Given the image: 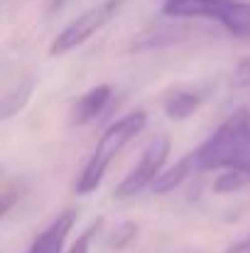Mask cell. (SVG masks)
Listing matches in <instances>:
<instances>
[{
	"mask_svg": "<svg viewBox=\"0 0 250 253\" xmlns=\"http://www.w3.org/2000/svg\"><path fill=\"white\" fill-rule=\"evenodd\" d=\"M196 169H226L250 177V116L246 111L233 113L216 133L194 150Z\"/></svg>",
	"mask_w": 250,
	"mask_h": 253,
	"instance_id": "6da1fadb",
	"label": "cell"
},
{
	"mask_svg": "<svg viewBox=\"0 0 250 253\" xmlns=\"http://www.w3.org/2000/svg\"><path fill=\"white\" fill-rule=\"evenodd\" d=\"M145 126H147V113H145V111H130L128 116H123V118H118L115 123H110V126L103 130L98 145L93 148L88 163L83 165L81 174H79V179H76V184H74V192H76L79 197H83V194H91L93 189H98V184L103 182V177H106V172L110 168V163L123 153V148H125L135 135H140V133L145 130Z\"/></svg>",
	"mask_w": 250,
	"mask_h": 253,
	"instance_id": "7a4b0ae2",
	"label": "cell"
},
{
	"mask_svg": "<svg viewBox=\"0 0 250 253\" xmlns=\"http://www.w3.org/2000/svg\"><path fill=\"white\" fill-rule=\"evenodd\" d=\"M125 0H103V2H96L91 5L86 12H81L76 20H71L49 44V54L52 57H62V54H69L74 52L76 47L86 44L96 32H101L113 17L115 12L123 7Z\"/></svg>",
	"mask_w": 250,
	"mask_h": 253,
	"instance_id": "3957f363",
	"label": "cell"
},
{
	"mask_svg": "<svg viewBox=\"0 0 250 253\" xmlns=\"http://www.w3.org/2000/svg\"><path fill=\"white\" fill-rule=\"evenodd\" d=\"M167 155H169V138H167V135L155 138V140L145 148V153L140 155L138 165L130 169V172L123 177V182L115 187V197H118V199H133V197H138L143 189L152 187V182L160 177V172L165 168Z\"/></svg>",
	"mask_w": 250,
	"mask_h": 253,
	"instance_id": "277c9868",
	"label": "cell"
},
{
	"mask_svg": "<svg viewBox=\"0 0 250 253\" xmlns=\"http://www.w3.org/2000/svg\"><path fill=\"white\" fill-rule=\"evenodd\" d=\"M76 219H79V209H76V207H69L67 211H62V214L32 241V246L27 249V253H62L67 239H69V234H71V229H74V224H76Z\"/></svg>",
	"mask_w": 250,
	"mask_h": 253,
	"instance_id": "5b68a950",
	"label": "cell"
},
{
	"mask_svg": "<svg viewBox=\"0 0 250 253\" xmlns=\"http://www.w3.org/2000/svg\"><path fill=\"white\" fill-rule=\"evenodd\" d=\"M113 98V86L108 84H98L93 88H88L83 96H79L71 106V113H69V123L71 126H86L91 121H96L110 103Z\"/></svg>",
	"mask_w": 250,
	"mask_h": 253,
	"instance_id": "8992f818",
	"label": "cell"
},
{
	"mask_svg": "<svg viewBox=\"0 0 250 253\" xmlns=\"http://www.w3.org/2000/svg\"><path fill=\"white\" fill-rule=\"evenodd\" d=\"M216 20L233 35V37H250V0H226L218 12Z\"/></svg>",
	"mask_w": 250,
	"mask_h": 253,
	"instance_id": "52a82bcc",
	"label": "cell"
},
{
	"mask_svg": "<svg viewBox=\"0 0 250 253\" xmlns=\"http://www.w3.org/2000/svg\"><path fill=\"white\" fill-rule=\"evenodd\" d=\"M223 2L226 0H165L162 12L167 17H179V20H191V17L216 20V12Z\"/></svg>",
	"mask_w": 250,
	"mask_h": 253,
	"instance_id": "ba28073f",
	"label": "cell"
},
{
	"mask_svg": "<svg viewBox=\"0 0 250 253\" xmlns=\"http://www.w3.org/2000/svg\"><path fill=\"white\" fill-rule=\"evenodd\" d=\"M194 169H196L194 153H189V155H184L177 165H172V168H167L160 172V177L152 182V192H155V194H169V192L177 189Z\"/></svg>",
	"mask_w": 250,
	"mask_h": 253,
	"instance_id": "9c48e42d",
	"label": "cell"
},
{
	"mask_svg": "<svg viewBox=\"0 0 250 253\" xmlns=\"http://www.w3.org/2000/svg\"><path fill=\"white\" fill-rule=\"evenodd\" d=\"M199 106H201V98L194 91H184L181 88V91H174L165 101V113L167 118H172V121H186V118H191L199 111Z\"/></svg>",
	"mask_w": 250,
	"mask_h": 253,
	"instance_id": "30bf717a",
	"label": "cell"
},
{
	"mask_svg": "<svg viewBox=\"0 0 250 253\" xmlns=\"http://www.w3.org/2000/svg\"><path fill=\"white\" fill-rule=\"evenodd\" d=\"M32 88H35V84H32V77H30L22 84H15L5 96H0V123L12 118L15 113H20L25 108V103L32 96Z\"/></svg>",
	"mask_w": 250,
	"mask_h": 253,
	"instance_id": "8fae6325",
	"label": "cell"
},
{
	"mask_svg": "<svg viewBox=\"0 0 250 253\" xmlns=\"http://www.w3.org/2000/svg\"><path fill=\"white\" fill-rule=\"evenodd\" d=\"M243 184H246V174H238V172H226V174H221V177L216 179L214 192L226 194V192H236V189H241Z\"/></svg>",
	"mask_w": 250,
	"mask_h": 253,
	"instance_id": "7c38bea8",
	"label": "cell"
},
{
	"mask_svg": "<svg viewBox=\"0 0 250 253\" xmlns=\"http://www.w3.org/2000/svg\"><path fill=\"white\" fill-rule=\"evenodd\" d=\"M98 226H101V221H96L93 226H88L81 236L74 241V246L69 249V253H88L91 251V241H93V234L98 231Z\"/></svg>",
	"mask_w": 250,
	"mask_h": 253,
	"instance_id": "4fadbf2b",
	"label": "cell"
},
{
	"mask_svg": "<svg viewBox=\"0 0 250 253\" xmlns=\"http://www.w3.org/2000/svg\"><path fill=\"white\" fill-rule=\"evenodd\" d=\"M233 84L236 86H250V59H243L236 72H233Z\"/></svg>",
	"mask_w": 250,
	"mask_h": 253,
	"instance_id": "5bb4252c",
	"label": "cell"
},
{
	"mask_svg": "<svg viewBox=\"0 0 250 253\" xmlns=\"http://www.w3.org/2000/svg\"><path fill=\"white\" fill-rule=\"evenodd\" d=\"M15 204V194L12 192H5V194H0V216H5L7 211H10V207Z\"/></svg>",
	"mask_w": 250,
	"mask_h": 253,
	"instance_id": "9a60e30c",
	"label": "cell"
},
{
	"mask_svg": "<svg viewBox=\"0 0 250 253\" xmlns=\"http://www.w3.org/2000/svg\"><path fill=\"white\" fill-rule=\"evenodd\" d=\"M226 253H250V236L241 239V241H236L231 249H226Z\"/></svg>",
	"mask_w": 250,
	"mask_h": 253,
	"instance_id": "2e32d148",
	"label": "cell"
},
{
	"mask_svg": "<svg viewBox=\"0 0 250 253\" xmlns=\"http://www.w3.org/2000/svg\"><path fill=\"white\" fill-rule=\"evenodd\" d=\"M67 0H47V5H49V10H57V7H62Z\"/></svg>",
	"mask_w": 250,
	"mask_h": 253,
	"instance_id": "e0dca14e",
	"label": "cell"
}]
</instances>
